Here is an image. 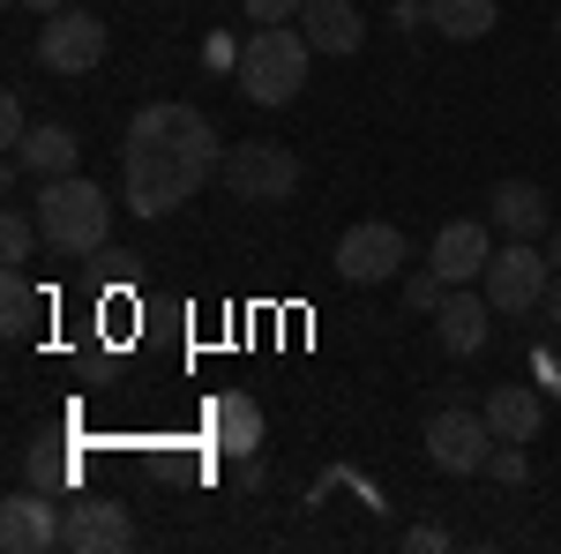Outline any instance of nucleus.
<instances>
[{
    "mask_svg": "<svg viewBox=\"0 0 561 554\" xmlns=\"http://www.w3.org/2000/svg\"><path fill=\"white\" fill-rule=\"evenodd\" d=\"M547 285H554V262H547L539 240H510V248H494L486 278H479V293L494 299V315H539Z\"/></svg>",
    "mask_w": 561,
    "mask_h": 554,
    "instance_id": "nucleus-4",
    "label": "nucleus"
},
{
    "mask_svg": "<svg viewBox=\"0 0 561 554\" xmlns=\"http://www.w3.org/2000/svg\"><path fill=\"white\" fill-rule=\"evenodd\" d=\"M31 479H38V487H76V465H68V457H60V450H31Z\"/></svg>",
    "mask_w": 561,
    "mask_h": 554,
    "instance_id": "nucleus-23",
    "label": "nucleus"
},
{
    "mask_svg": "<svg viewBox=\"0 0 561 554\" xmlns=\"http://www.w3.org/2000/svg\"><path fill=\"white\" fill-rule=\"evenodd\" d=\"M307 60H314V45H307L300 23H255V38H240V90H248V105H293L307 90Z\"/></svg>",
    "mask_w": 561,
    "mask_h": 554,
    "instance_id": "nucleus-3",
    "label": "nucleus"
},
{
    "mask_svg": "<svg viewBox=\"0 0 561 554\" xmlns=\"http://www.w3.org/2000/svg\"><path fill=\"white\" fill-rule=\"evenodd\" d=\"M38 240H45V233H38V211H8V217H0V262H8V270H23Z\"/></svg>",
    "mask_w": 561,
    "mask_h": 554,
    "instance_id": "nucleus-20",
    "label": "nucleus"
},
{
    "mask_svg": "<svg viewBox=\"0 0 561 554\" xmlns=\"http://www.w3.org/2000/svg\"><path fill=\"white\" fill-rule=\"evenodd\" d=\"M38 233L53 256H105L113 248V203L105 188L83 180V172H60V180H38Z\"/></svg>",
    "mask_w": 561,
    "mask_h": 554,
    "instance_id": "nucleus-2",
    "label": "nucleus"
},
{
    "mask_svg": "<svg viewBox=\"0 0 561 554\" xmlns=\"http://www.w3.org/2000/svg\"><path fill=\"white\" fill-rule=\"evenodd\" d=\"M38 315H45V293L23 278V270H8V278H0V330L23 344L31 330H38Z\"/></svg>",
    "mask_w": 561,
    "mask_h": 554,
    "instance_id": "nucleus-19",
    "label": "nucleus"
},
{
    "mask_svg": "<svg viewBox=\"0 0 561 554\" xmlns=\"http://www.w3.org/2000/svg\"><path fill=\"white\" fill-rule=\"evenodd\" d=\"M300 31L314 53H359V38H367V23H359V8L352 0H307V15H300Z\"/></svg>",
    "mask_w": 561,
    "mask_h": 554,
    "instance_id": "nucleus-15",
    "label": "nucleus"
},
{
    "mask_svg": "<svg viewBox=\"0 0 561 554\" xmlns=\"http://www.w3.org/2000/svg\"><path fill=\"white\" fill-rule=\"evenodd\" d=\"M449 299V278L434 270V262H420V270H404V307H420V315H434Z\"/></svg>",
    "mask_w": 561,
    "mask_h": 554,
    "instance_id": "nucleus-21",
    "label": "nucleus"
},
{
    "mask_svg": "<svg viewBox=\"0 0 561 554\" xmlns=\"http://www.w3.org/2000/svg\"><path fill=\"white\" fill-rule=\"evenodd\" d=\"M76 158H83V143H76V128H60V121L31 128V135H23V150H15V166L38 172V180H60V172H76Z\"/></svg>",
    "mask_w": 561,
    "mask_h": 554,
    "instance_id": "nucleus-17",
    "label": "nucleus"
},
{
    "mask_svg": "<svg viewBox=\"0 0 561 554\" xmlns=\"http://www.w3.org/2000/svg\"><path fill=\"white\" fill-rule=\"evenodd\" d=\"M210 434L225 457H255L262 442V405L255 397H240V389H225V397H210Z\"/></svg>",
    "mask_w": 561,
    "mask_h": 554,
    "instance_id": "nucleus-16",
    "label": "nucleus"
},
{
    "mask_svg": "<svg viewBox=\"0 0 561 554\" xmlns=\"http://www.w3.org/2000/svg\"><path fill=\"white\" fill-rule=\"evenodd\" d=\"M225 188H232V195H240V203H293V195H300V158H293V150H285V143H232V150H225Z\"/></svg>",
    "mask_w": 561,
    "mask_h": 554,
    "instance_id": "nucleus-5",
    "label": "nucleus"
},
{
    "mask_svg": "<svg viewBox=\"0 0 561 554\" xmlns=\"http://www.w3.org/2000/svg\"><path fill=\"white\" fill-rule=\"evenodd\" d=\"M404 547H412V554H442V547H449V532H442V524H404Z\"/></svg>",
    "mask_w": 561,
    "mask_h": 554,
    "instance_id": "nucleus-26",
    "label": "nucleus"
},
{
    "mask_svg": "<svg viewBox=\"0 0 561 554\" xmlns=\"http://www.w3.org/2000/svg\"><path fill=\"white\" fill-rule=\"evenodd\" d=\"M60 517H68V502H45V487H15V495L0 502V547L8 554L60 547Z\"/></svg>",
    "mask_w": 561,
    "mask_h": 554,
    "instance_id": "nucleus-9",
    "label": "nucleus"
},
{
    "mask_svg": "<svg viewBox=\"0 0 561 554\" xmlns=\"http://www.w3.org/2000/svg\"><path fill=\"white\" fill-rule=\"evenodd\" d=\"M547 262H554V270H561V233H547Z\"/></svg>",
    "mask_w": 561,
    "mask_h": 554,
    "instance_id": "nucleus-29",
    "label": "nucleus"
},
{
    "mask_svg": "<svg viewBox=\"0 0 561 554\" xmlns=\"http://www.w3.org/2000/svg\"><path fill=\"white\" fill-rule=\"evenodd\" d=\"M486 479H502V487H524V479H531V450H524V442H494V457H486Z\"/></svg>",
    "mask_w": 561,
    "mask_h": 554,
    "instance_id": "nucleus-22",
    "label": "nucleus"
},
{
    "mask_svg": "<svg viewBox=\"0 0 561 554\" xmlns=\"http://www.w3.org/2000/svg\"><path fill=\"white\" fill-rule=\"evenodd\" d=\"M404 233L397 225H382V217H367V225H352L345 240H337V278L345 285H382V278H397L404 270Z\"/></svg>",
    "mask_w": 561,
    "mask_h": 554,
    "instance_id": "nucleus-8",
    "label": "nucleus"
},
{
    "mask_svg": "<svg viewBox=\"0 0 561 554\" xmlns=\"http://www.w3.org/2000/svg\"><path fill=\"white\" fill-rule=\"evenodd\" d=\"M539 323H547V330H561V270H554V285H547V299H539Z\"/></svg>",
    "mask_w": 561,
    "mask_h": 554,
    "instance_id": "nucleus-27",
    "label": "nucleus"
},
{
    "mask_svg": "<svg viewBox=\"0 0 561 554\" xmlns=\"http://www.w3.org/2000/svg\"><path fill=\"white\" fill-rule=\"evenodd\" d=\"M38 60L53 68V76H90V68L105 60V23H98L90 8H60V15H45Z\"/></svg>",
    "mask_w": 561,
    "mask_h": 554,
    "instance_id": "nucleus-7",
    "label": "nucleus"
},
{
    "mask_svg": "<svg viewBox=\"0 0 561 554\" xmlns=\"http://www.w3.org/2000/svg\"><path fill=\"white\" fill-rule=\"evenodd\" d=\"M15 8H31V15H60V8H76V0H15Z\"/></svg>",
    "mask_w": 561,
    "mask_h": 554,
    "instance_id": "nucleus-28",
    "label": "nucleus"
},
{
    "mask_svg": "<svg viewBox=\"0 0 561 554\" xmlns=\"http://www.w3.org/2000/svg\"><path fill=\"white\" fill-rule=\"evenodd\" d=\"M427 262L449 278V285H472V278H486V262H494V217H449V225L434 233Z\"/></svg>",
    "mask_w": 561,
    "mask_h": 554,
    "instance_id": "nucleus-10",
    "label": "nucleus"
},
{
    "mask_svg": "<svg viewBox=\"0 0 561 554\" xmlns=\"http://www.w3.org/2000/svg\"><path fill=\"white\" fill-rule=\"evenodd\" d=\"M23 135H31V121H23V98H0V143H8V158L23 150Z\"/></svg>",
    "mask_w": 561,
    "mask_h": 554,
    "instance_id": "nucleus-24",
    "label": "nucleus"
},
{
    "mask_svg": "<svg viewBox=\"0 0 561 554\" xmlns=\"http://www.w3.org/2000/svg\"><path fill=\"white\" fill-rule=\"evenodd\" d=\"M427 23L442 31V38L472 45V38H486V31L502 23V0H427Z\"/></svg>",
    "mask_w": 561,
    "mask_h": 554,
    "instance_id": "nucleus-18",
    "label": "nucleus"
},
{
    "mask_svg": "<svg viewBox=\"0 0 561 554\" xmlns=\"http://www.w3.org/2000/svg\"><path fill=\"white\" fill-rule=\"evenodd\" d=\"M486 217H494V233H510V240H547V233H554V211H547V188H539V180H502V188L486 195Z\"/></svg>",
    "mask_w": 561,
    "mask_h": 554,
    "instance_id": "nucleus-13",
    "label": "nucleus"
},
{
    "mask_svg": "<svg viewBox=\"0 0 561 554\" xmlns=\"http://www.w3.org/2000/svg\"><path fill=\"white\" fill-rule=\"evenodd\" d=\"M486 457H494V427H486V412L442 405V412L427 420V465H434V472L472 479V472H486Z\"/></svg>",
    "mask_w": 561,
    "mask_h": 554,
    "instance_id": "nucleus-6",
    "label": "nucleus"
},
{
    "mask_svg": "<svg viewBox=\"0 0 561 554\" xmlns=\"http://www.w3.org/2000/svg\"><path fill=\"white\" fill-rule=\"evenodd\" d=\"M554 38H561V23H554Z\"/></svg>",
    "mask_w": 561,
    "mask_h": 554,
    "instance_id": "nucleus-30",
    "label": "nucleus"
},
{
    "mask_svg": "<svg viewBox=\"0 0 561 554\" xmlns=\"http://www.w3.org/2000/svg\"><path fill=\"white\" fill-rule=\"evenodd\" d=\"M434 338H442V352L472 360L479 344L494 338V299H486V293H472V285H449V299L434 307Z\"/></svg>",
    "mask_w": 561,
    "mask_h": 554,
    "instance_id": "nucleus-12",
    "label": "nucleus"
},
{
    "mask_svg": "<svg viewBox=\"0 0 561 554\" xmlns=\"http://www.w3.org/2000/svg\"><path fill=\"white\" fill-rule=\"evenodd\" d=\"M217 166H225V143L210 121L180 98H158L121 135V203L135 217H173L180 203H195L203 180H217Z\"/></svg>",
    "mask_w": 561,
    "mask_h": 554,
    "instance_id": "nucleus-1",
    "label": "nucleus"
},
{
    "mask_svg": "<svg viewBox=\"0 0 561 554\" xmlns=\"http://www.w3.org/2000/svg\"><path fill=\"white\" fill-rule=\"evenodd\" d=\"M307 0H248V23H300Z\"/></svg>",
    "mask_w": 561,
    "mask_h": 554,
    "instance_id": "nucleus-25",
    "label": "nucleus"
},
{
    "mask_svg": "<svg viewBox=\"0 0 561 554\" xmlns=\"http://www.w3.org/2000/svg\"><path fill=\"white\" fill-rule=\"evenodd\" d=\"M128 540H135V517L121 502H105V495H83L60 517V547L68 554H121Z\"/></svg>",
    "mask_w": 561,
    "mask_h": 554,
    "instance_id": "nucleus-11",
    "label": "nucleus"
},
{
    "mask_svg": "<svg viewBox=\"0 0 561 554\" xmlns=\"http://www.w3.org/2000/svg\"><path fill=\"white\" fill-rule=\"evenodd\" d=\"M486 427H494V442H539V427H547V397L524 383H494L486 389Z\"/></svg>",
    "mask_w": 561,
    "mask_h": 554,
    "instance_id": "nucleus-14",
    "label": "nucleus"
}]
</instances>
